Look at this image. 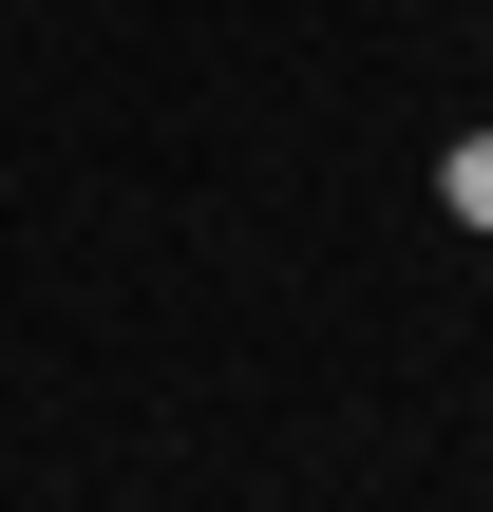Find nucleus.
<instances>
[{
	"mask_svg": "<svg viewBox=\"0 0 493 512\" xmlns=\"http://www.w3.org/2000/svg\"><path fill=\"white\" fill-rule=\"evenodd\" d=\"M437 209H456V228H493V114L456 133V152H437Z\"/></svg>",
	"mask_w": 493,
	"mask_h": 512,
	"instance_id": "f257e3e1",
	"label": "nucleus"
}]
</instances>
